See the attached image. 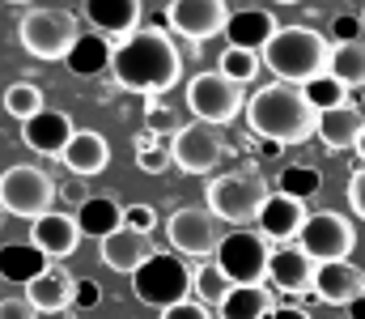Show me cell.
Returning <instances> with one entry per match:
<instances>
[{
	"mask_svg": "<svg viewBox=\"0 0 365 319\" xmlns=\"http://www.w3.org/2000/svg\"><path fill=\"white\" fill-rule=\"evenodd\" d=\"M182 77V51L175 47L166 26H140L110 51V81L132 94H166Z\"/></svg>",
	"mask_w": 365,
	"mask_h": 319,
	"instance_id": "obj_1",
	"label": "cell"
},
{
	"mask_svg": "<svg viewBox=\"0 0 365 319\" xmlns=\"http://www.w3.org/2000/svg\"><path fill=\"white\" fill-rule=\"evenodd\" d=\"M247 128L268 145H302L319 132V111L306 103L302 86L268 81L247 98Z\"/></svg>",
	"mask_w": 365,
	"mask_h": 319,
	"instance_id": "obj_2",
	"label": "cell"
},
{
	"mask_svg": "<svg viewBox=\"0 0 365 319\" xmlns=\"http://www.w3.org/2000/svg\"><path fill=\"white\" fill-rule=\"evenodd\" d=\"M259 60L272 69L276 81L284 86H310L331 69V43L310 26H280L276 39L259 51Z\"/></svg>",
	"mask_w": 365,
	"mask_h": 319,
	"instance_id": "obj_3",
	"label": "cell"
},
{
	"mask_svg": "<svg viewBox=\"0 0 365 319\" xmlns=\"http://www.w3.org/2000/svg\"><path fill=\"white\" fill-rule=\"evenodd\" d=\"M272 188L259 171H230V175H212L204 188V205L212 217H221L225 226H247L259 221V209L268 205Z\"/></svg>",
	"mask_w": 365,
	"mask_h": 319,
	"instance_id": "obj_4",
	"label": "cell"
},
{
	"mask_svg": "<svg viewBox=\"0 0 365 319\" xmlns=\"http://www.w3.org/2000/svg\"><path fill=\"white\" fill-rule=\"evenodd\" d=\"M191 281H195V273H191L187 255H179V251H153V255L132 273V294H136L145 307L166 311V307L191 298Z\"/></svg>",
	"mask_w": 365,
	"mask_h": 319,
	"instance_id": "obj_5",
	"label": "cell"
},
{
	"mask_svg": "<svg viewBox=\"0 0 365 319\" xmlns=\"http://www.w3.org/2000/svg\"><path fill=\"white\" fill-rule=\"evenodd\" d=\"M17 39L26 47V56H34V60H68L81 39V26L64 9H30L17 21Z\"/></svg>",
	"mask_w": 365,
	"mask_h": 319,
	"instance_id": "obj_6",
	"label": "cell"
},
{
	"mask_svg": "<svg viewBox=\"0 0 365 319\" xmlns=\"http://www.w3.org/2000/svg\"><path fill=\"white\" fill-rule=\"evenodd\" d=\"M272 243L259 234V230H247V226H234L225 230L221 247H217V264L221 273L234 281V285H268V264H272Z\"/></svg>",
	"mask_w": 365,
	"mask_h": 319,
	"instance_id": "obj_7",
	"label": "cell"
},
{
	"mask_svg": "<svg viewBox=\"0 0 365 319\" xmlns=\"http://www.w3.org/2000/svg\"><path fill=\"white\" fill-rule=\"evenodd\" d=\"M0 205L13 217H26V221H38L43 213H51L56 205V179L43 171V166H9L0 175Z\"/></svg>",
	"mask_w": 365,
	"mask_h": 319,
	"instance_id": "obj_8",
	"label": "cell"
},
{
	"mask_svg": "<svg viewBox=\"0 0 365 319\" xmlns=\"http://www.w3.org/2000/svg\"><path fill=\"white\" fill-rule=\"evenodd\" d=\"M166 238H170V251L191 255V260H208V255H217V247L225 238V221L212 217L208 205H187L166 217Z\"/></svg>",
	"mask_w": 365,
	"mask_h": 319,
	"instance_id": "obj_9",
	"label": "cell"
},
{
	"mask_svg": "<svg viewBox=\"0 0 365 319\" xmlns=\"http://www.w3.org/2000/svg\"><path fill=\"white\" fill-rule=\"evenodd\" d=\"M187 106H191V115H195L200 123H212V128L234 123V119L247 111L242 86H234V81L221 77V73H195V77L187 81Z\"/></svg>",
	"mask_w": 365,
	"mask_h": 319,
	"instance_id": "obj_10",
	"label": "cell"
},
{
	"mask_svg": "<svg viewBox=\"0 0 365 319\" xmlns=\"http://www.w3.org/2000/svg\"><path fill=\"white\" fill-rule=\"evenodd\" d=\"M297 247H302L314 264L349 260V255H353V247H357V226H353L344 213H331V209L310 213V221H306V230H302Z\"/></svg>",
	"mask_w": 365,
	"mask_h": 319,
	"instance_id": "obj_11",
	"label": "cell"
},
{
	"mask_svg": "<svg viewBox=\"0 0 365 319\" xmlns=\"http://www.w3.org/2000/svg\"><path fill=\"white\" fill-rule=\"evenodd\" d=\"M170 153H175V166L182 175H204L208 179L221 166V158H225V136H221V128L191 119V123H182L175 132Z\"/></svg>",
	"mask_w": 365,
	"mask_h": 319,
	"instance_id": "obj_12",
	"label": "cell"
},
{
	"mask_svg": "<svg viewBox=\"0 0 365 319\" xmlns=\"http://www.w3.org/2000/svg\"><path fill=\"white\" fill-rule=\"evenodd\" d=\"M166 26L182 39H191V43H208L212 34H225L230 4L225 0H170L166 4Z\"/></svg>",
	"mask_w": 365,
	"mask_h": 319,
	"instance_id": "obj_13",
	"label": "cell"
},
{
	"mask_svg": "<svg viewBox=\"0 0 365 319\" xmlns=\"http://www.w3.org/2000/svg\"><path fill=\"white\" fill-rule=\"evenodd\" d=\"M314 298L327 307H353L357 298H365V273L353 260H336V264H319L314 273Z\"/></svg>",
	"mask_w": 365,
	"mask_h": 319,
	"instance_id": "obj_14",
	"label": "cell"
},
{
	"mask_svg": "<svg viewBox=\"0 0 365 319\" xmlns=\"http://www.w3.org/2000/svg\"><path fill=\"white\" fill-rule=\"evenodd\" d=\"M73 136H77V123H73L64 111H51V106H47L43 115H34V119L21 123V141H26V149L38 153V158H60Z\"/></svg>",
	"mask_w": 365,
	"mask_h": 319,
	"instance_id": "obj_15",
	"label": "cell"
},
{
	"mask_svg": "<svg viewBox=\"0 0 365 319\" xmlns=\"http://www.w3.org/2000/svg\"><path fill=\"white\" fill-rule=\"evenodd\" d=\"M81 226L73 213H43L38 221H30V243L47 255V260H68L77 247H81Z\"/></svg>",
	"mask_w": 365,
	"mask_h": 319,
	"instance_id": "obj_16",
	"label": "cell"
},
{
	"mask_svg": "<svg viewBox=\"0 0 365 319\" xmlns=\"http://www.w3.org/2000/svg\"><path fill=\"white\" fill-rule=\"evenodd\" d=\"M140 0H86V21L106 43H123L140 30Z\"/></svg>",
	"mask_w": 365,
	"mask_h": 319,
	"instance_id": "obj_17",
	"label": "cell"
},
{
	"mask_svg": "<svg viewBox=\"0 0 365 319\" xmlns=\"http://www.w3.org/2000/svg\"><path fill=\"white\" fill-rule=\"evenodd\" d=\"M306 221H310L306 201H293V196H284V192H272L268 205L259 209V234H264L268 243H289V238H302Z\"/></svg>",
	"mask_w": 365,
	"mask_h": 319,
	"instance_id": "obj_18",
	"label": "cell"
},
{
	"mask_svg": "<svg viewBox=\"0 0 365 319\" xmlns=\"http://www.w3.org/2000/svg\"><path fill=\"white\" fill-rule=\"evenodd\" d=\"M314 273H319V264L302 247H276L272 264H268V285L280 290V294H310Z\"/></svg>",
	"mask_w": 365,
	"mask_h": 319,
	"instance_id": "obj_19",
	"label": "cell"
},
{
	"mask_svg": "<svg viewBox=\"0 0 365 319\" xmlns=\"http://www.w3.org/2000/svg\"><path fill=\"white\" fill-rule=\"evenodd\" d=\"M98 255H102V264H106L110 273L132 277V273L153 255V243H149V234L123 226V230H115V234H106V238L98 243Z\"/></svg>",
	"mask_w": 365,
	"mask_h": 319,
	"instance_id": "obj_20",
	"label": "cell"
},
{
	"mask_svg": "<svg viewBox=\"0 0 365 319\" xmlns=\"http://www.w3.org/2000/svg\"><path fill=\"white\" fill-rule=\"evenodd\" d=\"M60 162L68 166V175H77V179H93V175H102V171L110 166V145H106L102 132H93V128H77V136L68 141V149L60 153Z\"/></svg>",
	"mask_w": 365,
	"mask_h": 319,
	"instance_id": "obj_21",
	"label": "cell"
},
{
	"mask_svg": "<svg viewBox=\"0 0 365 319\" xmlns=\"http://www.w3.org/2000/svg\"><path fill=\"white\" fill-rule=\"evenodd\" d=\"M280 21H276L268 9H238L230 13V26H225V39L230 47H242V51H264L276 39Z\"/></svg>",
	"mask_w": 365,
	"mask_h": 319,
	"instance_id": "obj_22",
	"label": "cell"
},
{
	"mask_svg": "<svg viewBox=\"0 0 365 319\" xmlns=\"http://www.w3.org/2000/svg\"><path fill=\"white\" fill-rule=\"evenodd\" d=\"M361 128H365V115L357 111V103H344V106H336V111H323L319 115V132L314 136L331 153H349V149H357Z\"/></svg>",
	"mask_w": 365,
	"mask_h": 319,
	"instance_id": "obj_23",
	"label": "cell"
},
{
	"mask_svg": "<svg viewBox=\"0 0 365 319\" xmlns=\"http://www.w3.org/2000/svg\"><path fill=\"white\" fill-rule=\"evenodd\" d=\"M73 285H77V281H73L64 268H47L38 281L26 285V298L34 303L38 315H60V311L73 307Z\"/></svg>",
	"mask_w": 365,
	"mask_h": 319,
	"instance_id": "obj_24",
	"label": "cell"
},
{
	"mask_svg": "<svg viewBox=\"0 0 365 319\" xmlns=\"http://www.w3.org/2000/svg\"><path fill=\"white\" fill-rule=\"evenodd\" d=\"M47 268H51V260H47L34 243H0V277H4V281L30 285V281H38Z\"/></svg>",
	"mask_w": 365,
	"mask_h": 319,
	"instance_id": "obj_25",
	"label": "cell"
},
{
	"mask_svg": "<svg viewBox=\"0 0 365 319\" xmlns=\"http://www.w3.org/2000/svg\"><path fill=\"white\" fill-rule=\"evenodd\" d=\"M77 226L81 234H93L98 243L115 230H123V205L110 196V192H98V196H86L81 209H77Z\"/></svg>",
	"mask_w": 365,
	"mask_h": 319,
	"instance_id": "obj_26",
	"label": "cell"
},
{
	"mask_svg": "<svg viewBox=\"0 0 365 319\" xmlns=\"http://www.w3.org/2000/svg\"><path fill=\"white\" fill-rule=\"evenodd\" d=\"M217 311L221 319H268L276 311V290L272 285H234Z\"/></svg>",
	"mask_w": 365,
	"mask_h": 319,
	"instance_id": "obj_27",
	"label": "cell"
},
{
	"mask_svg": "<svg viewBox=\"0 0 365 319\" xmlns=\"http://www.w3.org/2000/svg\"><path fill=\"white\" fill-rule=\"evenodd\" d=\"M344 90L365 86V39L357 43H331V69H327Z\"/></svg>",
	"mask_w": 365,
	"mask_h": 319,
	"instance_id": "obj_28",
	"label": "cell"
},
{
	"mask_svg": "<svg viewBox=\"0 0 365 319\" xmlns=\"http://www.w3.org/2000/svg\"><path fill=\"white\" fill-rule=\"evenodd\" d=\"M110 51H115V43H106L102 34H81L77 39V47H73V56L64 60L77 77H93V73H102V69H110Z\"/></svg>",
	"mask_w": 365,
	"mask_h": 319,
	"instance_id": "obj_29",
	"label": "cell"
},
{
	"mask_svg": "<svg viewBox=\"0 0 365 319\" xmlns=\"http://www.w3.org/2000/svg\"><path fill=\"white\" fill-rule=\"evenodd\" d=\"M319 188H323V171L310 166V162H293L276 179V192H284L293 201H310V196H319Z\"/></svg>",
	"mask_w": 365,
	"mask_h": 319,
	"instance_id": "obj_30",
	"label": "cell"
},
{
	"mask_svg": "<svg viewBox=\"0 0 365 319\" xmlns=\"http://www.w3.org/2000/svg\"><path fill=\"white\" fill-rule=\"evenodd\" d=\"M191 290H195V303H204V307H221V303L230 298L234 281L221 273V264H217V260H208V264H200V268H195Z\"/></svg>",
	"mask_w": 365,
	"mask_h": 319,
	"instance_id": "obj_31",
	"label": "cell"
},
{
	"mask_svg": "<svg viewBox=\"0 0 365 319\" xmlns=\"http://www.w3.org/2000/svg\"><path fill=\"white\" fill-rule=\"evenodd\" d=\"M4 111H9L17 123H26V119H34V115L47 111V94H43L34 81H13V86L4 90Z\"/></svg>",
	"mask_w": 365,
	"mask_h": 319,
	"instance_id": "obj_32",
	"label": "cell"
},
{
	"mask_svg": "<svg viewBox=\"0 0 365 319\" xmlns=\"http://www.w3.org/2000/svg\"><path fill=\"white\" fill-rule=\"evenodd\" d=\"M132 153H136V166H140L145 175H162V171L175 162L170 141H162V136H153V132H140V136L132 141Z\"/></svg>",
	"mask_w": 365,
	"mask_h": 319,
	"instance_id": "obj_33",
	"label": "cell"
},
{
	"mask_svg": "<svg viewBox=\"0 0 365 319\" xmlns=\"http://www.w3.org/2000/svg\"><path fill=\"white\" fill-rule=\"evenodd\" d=\"M259 51H242V47H225L221 51V64H217V73L221 77H230L234 86H247V81H255V73H259Z\"/></svg>",
	"mask_w": 365,
	"mask_h": 319,
	"instance_id": "obj_34",
	"label": "cell"
},
{
	"mask_svg": "<svg viewBox=\"0 0 365 319\" xmlns=\"http://www.w3.org/2000/svg\"><path fill=\"white\" fill-rule=\"evenodd\" d=\"M302 94H306V103L314 106L319 115H323V111H336V106H344V103H353L349 90H344L331 73H323V77H314L310 86H302Z\"/></svg>",
	"mask_w": 365,
	"mask_h": 319,
	"instance_id": "obj_35",
	"label": "cell"
},
{
	"mask_svg": "<svg viewBox=\"0 0 365 319\" xmlns=\"http://www.w3.org/2000/svg\"><path fill=\"white\" fill-rule=\"evenodd\" d=\"M123 226L149 234V230H158V213H153V205H123Z\"/></svg>",
	"mask_w": 365,
	"mask_h": 319,
	"instance_id": "obj_36",
	"label": "cell"
},
{
	"mask_svg": "<svg viewBox=\"0 0 365 319\" xmlns=\"http://www.w3.org/2000/svg\"><path fill=\"white\" fill-rule=\"evenodd\" d=\"M361 34H365L361 17H353V13H336V17H331V39H336V43H357Z\"/></svg>",
	"mask_w": 365,
	"mask_h": 319,
	"instance_id": "obj_37",
	"label": "cell"
},
{
	"mask_svg": "<svg viewBox=\"0 0 365 319\" xmlns=\"http://www.w3.org/2000/svg\"><path fill=\"white\" fill-rule=\"evenodd\" d=\"M162 319H212V311L204 307V303H195V298H187V303H175V307H166Z\"/></svg>",
	"mask_w": 365,
	"mask_h": 319,
	"instance_id": "obj_38",
	"label": "cell"
},
{
	"mask_svg": "<svg viewBox=\"0 0 365 319\" xmlns=\"http://www.w3.org/2000/svg\"><path fill=\"white\" fill-rule=\"evenodd\" d=\"M98 281H90V277H81L77 285H73V307H81V311H93L98 307Z\"/></svg>",
	"mask_w": 365,
	"mask_h": 319,
	"instance_id": "obj_39",
	"label": "cell"
},
{
	"mask_svg": "<svg viewBox=\"0 0 365 319\" xmlns=\"http://www.w3.org/2000/svg\"><path fill=\"white\" fill-rule=\"evenodd\" d=\"M0 319H38L30 298H0Z\"/></svg>",
	"mask_w": 365,
	"mask_h": 319,
	"instance_id": "obj_40",
	"label": "cell"
},
{
	"mask_svg": "<svg viewBox=\"0 0 365 319\" xmlns=\"http://www.w3.org/2000/svg\"><path fill=\"white\" fill-rule=\"evenodd\" d=\"M349 205H353V213L365 221V166H357L353 179H349Z\"/></svg>",
	"mask_w": 365,
	"mask_h": 319,
	"instance_id": "obj_41",
	"label": "cell"
},
{
	"mask_svg": "<svg viewBox=\"0 0 365 319\" xmlns=\"http://www.w3.org/2000/svg\"><path fill=\"white\" fill-rule=\"evenodd\" d=\"M149 128H153V132H166V128H179V123H175V119H170V115H166L162 106L149 98Z\"/></svg>",
	"mask_w": 365,
	"mask_h": 319,
	"instance_id": "obj_42",
	"label": "cell"
},
{
	"mask_svg": "<svg viewBox=\"0 0 365 319\" xmlns=\"http://www.w3.org/2000/svg\"><path fill=\"white\" fill-rule=\"evenodd\" d=\"M268 319H310V311H302V307H276Z\"/></svg>",
	"mask_w": 365,
	"mask_h": 319,
	"instance_id": "obj_43",
	"label": "cell"
},
{
	"mask_svg": "<svg viewBox=\"0 0 365 319\" xmlns=\"http://www.w3.org/2000/svg\"><path fill=\"white\" fill-rule=\"evenodd\" d=\"M349 319H365V298H357V303L349 307Z\"/></svg>",
	"mask_w": 365,
	"mask_h": 319,
	"instance_id": "obj_44",
	"label": "cell"
},
{
	"mask_svg": "<svg viewBox=\"0 0 365 319\" xmlns=\"http://www.w3.org/2000/svg\"><path fill=\"white\" fill-rule=\"evenodd\" d=\"M357 153L365 158V128H361V141H357Z\"/></svg>",
	"mask_w": 365,
	"mask_h": 319,
	"instance_id": "obj_45",
	"label": "cell"
},
{
	"mask_svg": "<svg viewBox=\"0 0 365 319\" xmlns=\"http://www.w3.org/2000/svg\"><path fill=\"white\" fill-rule=\"evenodd\" d=\"M272 4H302V0H272Z\"/></svg>",
	"mask_w": 365,
	"mask_h": 319,
	"instance_id": "obj_46",
	"label": "cell"
},
{
	"mask_svg": "<svg viewBox=\"0 0 365 319\" xmlns=\"http://www.w3.org/2000/svg\"><path fill=\"white\" fill-rule=\"evenodd\" d=\"M4 4H30V0H4Z\"/></svg>",
	"mask_w": 365,
	"mask_h": 319,
	"instance_id": "obj_47",
	"label": "cell"
},
{
	"mask_svg": "<svg viewBox=\"0 0 365 319\" xmlns=\"http://www.w3.org/2000/svg\"><path fill=\"white\" fill-rule=\"evenodd\" d=\"M361 26H365V9H361Z\"/></svg>",
	"mask_w": 365,
	"mask_h": 319,
	"instance_id": "obj_48",
	"label": "cell"
}]
</instances>
